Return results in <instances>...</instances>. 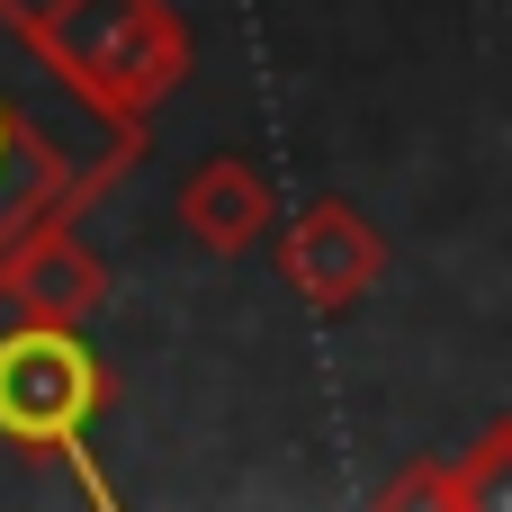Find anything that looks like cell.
I'll return each mask as SVG.
<instances>
[{
	"mask_svg": "<svg viewBox=\"0 0 512 512\" xmlns=\"http://www.w3.org/2000/svg\"><path fill=\"white\" fill-rule=\"evenodd\" d=\"M378 504H441V512H512V414H495L459 459H423L378 486Z\"/></svg>",
	"mask_w": 512,
	"mask_h": 512,
	"instance_id": "52a82bcc",
	"label": "cell"
},
{
	"mask_svg": "<svg viewBox=\"0 0 512 512\" xmlns=\"http://www.w3.org/2000/svg\"><path fill=\"white\" fill-rule=\"evenodd\" d=\"M108 405H117V369L90 342V324H63V315L0 324V450L9 459L27 468L81 459Z\"/></svg>",
	"mask_w": 512,
	"mask_h": 512,
	"instance_id": "7a4b0ae2",
	"label": "cell"
},
{
	"mask_svg": "<svg viewBox=\"0 0 512 512\" xmlns=\"http://www.w3.org/2000/svg\"><path fill=\"white\" fill-rule=\"evenodd\" d=\"M270 252H279V279H288V297L297 306H315V315H351L378 279H387V234L369 225V207H351V198H306L297 216H279L270 225Z\"/></svg>",
	"mask_w": 512,
	"mask_h": 512,
	"instance_id": "277c9868",
	"label": "cell"
},
{
	"mask_svg": "<svg viewBox=\"0 0 512 512\" xmlns=\"http://www.w3.org/2000/svg\"><path fill=\"white\" fill-rule=\"evenodd\" d=\"M0 306H9V315H63V324H90V315L108 306V261L81 243V225H54V234H36V243L18 252Z\"/></svg>",
	"mask_w": 512,
	"mask_h": 512,
	"instance_id": "8992f818",
	"label": "cell"
},
{
	"mask_svg": "<svg viewBox=\"0 0 512 512\" xmlns=\"http://www.w3.org/2000/svg\"><path fill=\"white\" fill-rule=\"evenodd\" d=\"M153 126L108 108L36 27V0H0V288L18 252L54 225H81L135 162Z\"/></svg>",
	"mask_w": 512,
	"mask_h": 512,
	"instance_id": "6da1fadb",
	"label": "cell"
},
{
	"mask_svg": "<svg viewBox=\"0 0 512 512\" xmlns=\"http://www.w3.org/2000/svg\"><path fill=\"white\" fill-rule=\"evenodd\" d=\"M36 27L108 108H126L144 126L198 63V36H189V18L171 0H45Z\"/></svg>",
	"mask_w": 512,
	"mask_h": 512,
	"instance_id": "3957f363",
	"label": "cell"
},
{
	"mask_svg": "<svg viewBox=\"0 0 512 512\" xmlns=\"http://www.w3.org/2000/svg\"><path fill=\"white\" fill-rule=\"evenodd\" d=\"M171 216H180V234H189L198 252L234 261V252L270 243V225H279V180H270L252 153H198L189 180H180V198H171Z\"/></svg>",
	"mask_w": 512,
	"mask_h": 512,
	"instance_id": "5b68a950",
	"label": "cell"
}]
</instances>
